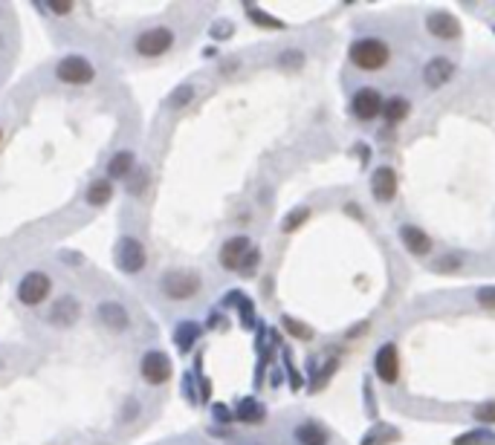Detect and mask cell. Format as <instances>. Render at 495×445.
Returning a JSON list of instances; mask_svg holds the SVG:
<instances>
[{
	"instance_id": "cell-1",
	"label": "cell",
	"mask_w": 495,
	"mask_h": 445,
	"mask_svg": "<svg viewBox=\"0 0 495 445\" xmlns=\"http://www.w3.org/2000/svg\"><path fill=\"white\" fill-rule=\"evenodd\" d=\"M350 61L359 67V70H380L388 64V43L380 41V38H363V41H356L353 47H350Z\"/></svg>"
},
{
	"instance_id": "cell-2",
	"label": "cell",
	"mask_w": 495,
	"mask_h": 445,
	"mask_svg": "<svg viewBox=\"0 0 495 445\" xmlns=\"http://www.w3.org/2000/svg\"><path fill=\"white\" fill-rule=\"evenodd\" d=\"M50 289H53V278L41 269H32L24 275V281L18 284V301L24 306H38L50 298Z\"/></svg>"
},
{
	"instance_id": "cell-3",
	"label": "cell",
	"mask_w": 495,
	"mask_h": 445,
	"mask_svg": "<svg viewBox=\"0 0 495 445\" xmlns=\"http://www.w3.org/2000/svg\"><path fill=\"white\" fill-rule=\"evenodd\" d=\"M145 263H148V254H145L142 240H137V237H122L119 240V246H116V266L125 275L142 272Z\"/></svg>"
},
{
	"instance_id": "cell-4",
	"label": "cell",
	"mask_w": 495,
	"mask_h": 445,
	"mask_svg": "<svg viewBox=\"0 0 495 445\" xmlns=\"http://www.w3.org/2000/svg\"><path fill=\"white\" fill-rule=\"evenodd\" d=\"M56 75H58V81H64V84L84 87V84H90V81L96 78V67L90 64L87 58H81V55H67V58H61V61L56 64Z\"/></svg>"
},
{
	"instance_id": "cell-5",
	"label": "cell",
	"mask_w": 495,
	"mask_h": 445,
	"mask_svg": "<svg viewBox=\"0 0 495 445\" xmlns=\"http://www.w3.org/2000/svg\"><path fill=\"white\" fill-rule=\"evenodd\" d=\"M137 53L142 58H160L165 55L171 47H174V32L168 26H154V29H145L140 38H137Z\"/></svg>"
},
{
	"instance_id": "cell-6",
	"label": "cell",
	"mask_w": 495,
	"mask_h": 445,
	"mask_svg": "<svg viewBox=\"0 0 495 445\" xmlns=\"http://www.w3.org/2000/svg\"><path fill=\"white\" fill-rule=\"evenodd\" d=\"M162 292L171 301H189L200 292V278L197 272H186V269H174L162 278Z\"/></svg>"
},
{
	"instance_id": "cell-7",
	"label": "cell",
	"mask_w": 495,
	"mask_h": 445,
	"mask_svg": "<svg viewBox=\"0 0 495 445\" xmlns=\"http://www.w3.org/2000/svg\"><path fill=\"white\" fill-rule=\"evenodd\" d=\"M140 370H142V379L148 382V385H165L168 379H171V359L162 353V350H148L145 355H142V365H140Z\"/></svg>"
},
{
	"instance_id": "cell-8",
	"label": "cell",
	"mask_w": 495,
	"mask_h": 445,
	"mask_svg": "<svg viewBox=\"0 0 495 445\" xmlns=\"http://www.w3.org/2000/svg\"><path fill=\"white\" fill-rule=\"evenodd\" d=\"M350 110H353L356 119H363V122L380 116V110H382V96H380V90H374V87H363V90H356V96H353V102H350Z\"/></svg>"
},
{
	"instance_id": "cell-9",
	"label": "cell",
	"mask_w": 495,
	"mask_h": 445,
	"mask_svg": "<svg viewBox=\"0 0 495 445\" xmlns=\"http://www.w3.org/2000/svg\"><path fill=\"white\" fill-rule=\"evenodd\" d=\"M374 370L382 382H397L400 376V355H397V344H382L377 350V359H374Z\"/></svg>"
},
{
	"instance_id": "cell-10",
	"label": "cell",
	"mask_w": 495,
	"mask_h": 445,
	"mask_svg": "<svg viewBox=\"0 0 495 445\" xmlns=\"http://www.w3.org/2000/svg\"><path fill=\"white\" fill-rule=\"evenodd\" d=\"M99 321L110 330V333H125L130 327V316L119 301H102L99 304Z\"/></svg>"
},
{
	"instance_id": "cell-11",
	"label": "cell",
	"mask_w": 495,
	"mask_h": 445,
	"mask_svg": "<svg viewBox=\"0 0 495 445\" xmlns=\"http://www.w3.org/2000/svg\"><path fill=\"white\" fill-rule=\"evenodd\" d=\"M249 252H252V246H249V240L244 235L232 237V240L223 243V249H220V266H223V269H241Z\"/></svg>"
},
{
	"instance_id": "cell-12",
	"label": "cell",
	"mask_w": 495,
	"mask_h": 445,
	"mask_svg": "<svg viewBox=\"0 0 495 445\" xmlns=\"http://www.w3.org/2000/svg\"><path fill=\"white\" fill-rule=\"evenodd\" d=\"M78 318H81V304L73 295L58 298L50 309V324H56V327H73Z\"/></svg>"
},
{
	"instance_id": "cell-13",
	"label": "cell",
	"mask_w": 495,
	"mask_h": 445,
	"mask_svg": "<svg viewBox=\"0 0 495 445\" xmlns=\"http://www.w3.org/2000/svg\"><path fill=\"white\" fill-rule=\"evenodd\" d=\"M371 194L380 203L394 200V194H397V173L391 168H377L374 171V176H371Z\"/></svg>"
},
{
	"instance_id": "cell-14",
	"label": "cell",
	"mask_w": 495,
	"mask_h": 445,
	"mask_svg": "<svg viewBox=\"0 0 495 445\" xmlns=\"http://www.w3.org/2000/svg\"><path fill=\"white\" fill-rule=\"evenodd\" d=\"M452 75H455V64L449 58H432L423 70V81H426V87H432V90L443 87Z\"/></svg>"
},
{
	"instance_id": "cell-15",
	"label": "cell",
	"mask_w": 495,
	"mask_h": 445,
	"mask_svg": "<svg viewBox=\"0 0 495 445\" xmlns=\"http://www.w3.org/2000/svg\"><path fill=\"white\" fill-rule=\"evenodd\" d=\"M426 26H429L432 35H437V38H443V41L458 38V35H461V23H458V18H455V15H449V12H434V15H429V18H426Z\"/></svg>"
},
{
	"instance_id": "cell-16",
	"label": "cell",
	"mask_w": 495,
	"mask_h": 445,
	"mask_svg": "<svg viewBox=\"0 0 495 445\" xmlns=\"http://www.w3.org/2000/svg\"><path fill=\"white\" fill-rule=\"evenodd\" d=\"M400 237H402V243H406V249H409L412 254H417V257H423V254L432 252L429 235H426L423 229H417V226H402V229H400Z\"/></svg>"
},
{
	"instance_id": "cell-17",
	"label": "cell",
	"mask_w": 495,
	"mask_h": 445,
	"mask_svg": "<svg viewBox=\"0 0 495 445\" xmlns=\"http://www.w3.org/2000/svg\"><path fill=\"white\" fill-rule=\"evenodd\" d=\"M84 200H87L90 205H93V208L108 205V203L113 200V183H110V180H96V183H90Z\"/></svg>"
},
{
	"instance_id": "cell-18",
	"label": "cell",
	"mask_w": 495,
	"mask_h": 445,
	"mask_svg": "<svg viewBox=\"0 0 495 445\" xmlns=\"http://www.w3.org/2000/svg\"><path fill=\"white\" fill-rule=\"evenodd\" d=\"M296 439L298 445H328V434L316 422H301L296 428Z\"/></svg>"
},
{
	"instance_id": "cell-19",
	"label": "cell",
	"mask_w": 495,
	"mask_h": 445,
	"mask_svg": "<svg viewBox=\"0 0 495 445\" xmlns=\"http://www.w3.org/2000/svg\"><path fill=\"white\" fill-rule=\"evenodd\" d=\"M133 168V154L130 151H119L110 162H108V176L110 180H122V176H127Z\"/></svg>"
},
{
	"instance_id": "cell-20",
	"label": "cell",
	"mask_w": 495,
	"mask_h": 445,
	"mask_svg": "<svg viewBox=\"0 0 495 445\" xmlns=\"http://www.w3.org/2000/svg\"><path fill=\"white\" fill-rule=\"evenodd\" d=\"M197 338H200V327L194 321H183L177 327V333H174V341L179 344V350H192V344Z\"/></svg>"
},
{
	"instance_id": "cell-21",
	"label": "cell",
	"mask_w": 495,
	"mask_h": 445,
	"mask_svg": "<svg viewBox=\"0 0 495 445\" xmlns=\"http://www.w3.org/2000/svg\"><path fill=\"white\" fill-rule=\"evenodd\" d=\"M264 417H266V411H264L261 402H255V399H244V402L238 405V419L241 422H261Z\"/></svg>"
},
{
	"instance_id": "cell-22",
	"label": "cell",
	"mask_w": 495,
	"mask_h": 445,
	"mask_svg": "<svg viewBox=\"0 0 495 445\" xmlns=\"http://www.w3.org/2000/svg\"><path fill=\"white\" fill-rule=\"evenodd\" d=\"M455 445H495V434L492 431H467L455 439Z\"/></svg>"
},
{
	"instance_id": "cell-23",
	"label": "cell",
	"mask_w": 495,
	"mask_h": 445,
	"mask_svg": "<svg viewBox=\"0 0 495 445\" xmlns=\"http://www.w3.org/2000/svg\"><path fill=\"white\" fill-rule=\"evenodd\" d=\"M409 110H412V104L406 102V99H391L388 104H385V119L388 122H402L409 116Z\"/></svg>"
},
{
	"instance_id": "cell-24",
	"label": "cell",
	"mask_w": 495,
	"mask_h": 445,
	"mask_svg": "<svg viewBox=\"0 0 495 445\" xmlns=\"http://www.w3.org/2000/svg\"><path fill=\"white\" fill-rule=\"evenodd\" d=\"M281 324H284V330H287L290 336H296V338H304V341H307V338H313V330H310V327H304L298 318L284 316V318H281Z\"/></svg>"
},
{
	"instance_id": "cell-25",
	"label": "cell",
	"mask_w": 495,
	"mask_h": 445,
	"mask_svg": "<svg viewBox=\"0 0 495 445\" xmlns=\"http://www.w3.org/2000/svg\"><path fill=\"white\" fill-rule=\"evenodd\" d=\"M249 18H252L258 26H266V29H281V26H284L278 18L266 15V12H261V9H249Z\"/></svg>"
},
{
	"instance_id": "cell-26",
	"label": "cell",
	"mask_w": 495,
	"mask_h": 445,
	"mask_svg": "<svg viewBox=\"0 0 495 445\" xmlns=\"http://www.w3.org/2000/svg\"><path fill=\"white\" fill-rule=\"evenodd\" d=\"M307 217H310V208H298V211H293V214L284 220V232H296Z\"/></svg>"
},
{
	"instance_id": "cell-27",
	"label": "cell",
	"mask_w": 495,
	"mask_h": 445,
	"mask_svg": "<svg viewBox=\"0 0 495 445\" xmlns=\"http://www.w3.org/2000/svg\"><path fill=\"white\" fill-rule=\"evenodd\" d=\"M475 298H478V304L484 309H495V286H481Z\"/></svg>"
},
{
	"instance_id": "cell-28",
	"label": "cell",
	"mask_w": 495,
	"mask_h": 445,
	"mask_svg": "<svg viewBox=\"0 0 495 445\" xmlns=\"http://www.w3.org/2000/svg\"><path fill=\"white\" fill-rule=\"evenodd\" d=\"M475 419L478 422H495V402H484L475 408Z\"/></svg>"
},
{
	"instance_id": "cell-29",
	"label": "cell",
	"mask_w": 495,
	"mask_h": 445,
	"mask_svg": "<svg viewBox=\"0 0 495 445\" xmlns=\"http://www.w3.org/2000/svg\"><path fill=\"white\" fill-rule=\"evenodd\" d=\"M192 96H194L192 87H179V90L174 93V99H171V107H183V104H189Z\"/></svg>"
},
{
	"instance_id": "cell-30",
	"label": "cell",
	"mask_w": 495,
	"mask_h": 445,
	"mask_svg": "<svg viewBox=\"0 0 495 445\" xmlns=\"http://www.w3.org/2000/svg\"><path fill=\"white\" fill-rule=\"evenodd\" d=\"M301 53H281V58H278V64L281 67H293V70H298L301 67Z\"/></svg>"
},
{
	"instance_id": "cell-31",
	"label": "cell",
	"mask_w": 495,
	"mask_h": 445,
	"mask_svg": "<svg viewBox=\"0 0 495 445\" xmlns=\"http://www.w3.org/2000/svg\"><path fill=\"white\" fill-rule=\"evenodd\" d=\"M255 263H258V249H252V252L246 254V260H244V266H241L238 272H252V269H255Z\"/></svg>"
},
{
	"instance_id": "cell-32",
	"label": "cell",
	"mask_w": 495,
	"mask_h": 445,
	"mask_svg": "<svg viewBox=\"0 0 495 445\" xmlns=\"http://www.w3.org/2000/svg\"><path fill=\"white\" fill-rule=\"evenodd\" d=\"M50 9H53L56 15H70V12H73V4H50Z\"/></svg>"
},
{
	"instance_id": "cell-33",
	"label": "cell",
	"mask_w": 495,
	"mask_h": 445,
	"mask_svg": "<svg viewBox=\"0 0 495 445\" xmlns=\"http://www.w3.org/2000/svg\"><path fill=\"white\" fill-rule=\"evenodd\" d=\"M0 139H4V130H0Z\"/></svg>"
}]
</instances>
